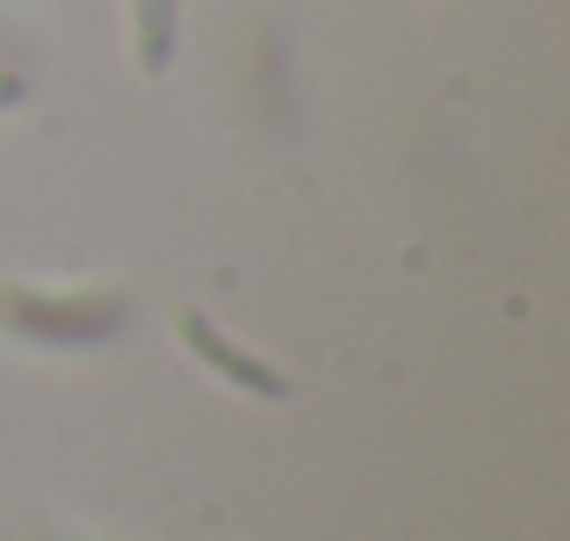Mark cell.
<instances>
[{
	"instance_id": "6da1fadb",
	"label": "cell",
	"mask_w": 570,
	"mask_h": 541,
	"mask_svg": "<svg viewBox=\"0 0 570 541\" xmlns=\"http://www.w3.org/2000/svg\"><path fill=\"white\" fill-rule=\"evenodd\" d=\"M0 325L29 347H101L130 325L124 296H37V289H0Z\"/></svg>"
},
{
	"instance_id": "3957f363",
	"label": "cell",
	"mask_w": 570,
	"mask_h": 541,
	"mask_svg": "<svg viewBox=\"0 0 570 541\" xmlns=\"http://www.w3.org/2000/svg\"><path fill=\"white\" fill-rule=\"evenodd\" d=\"M130 37H138L145 72H167L174 43H181V8H174V0H130Z\"/></svg>"
},
{
	"instance_id": "7a4b0ae2",
	"label": "cell",
	"mask_w": 570,
	"mask_h": 541,
	"mask_svg": "<svg viewBox=\"0 0 570 541\" xmlns=\"http://www.w3.org/2000/svg\"><path fill=\"white\" fill-rule=\"evenodd\" d=\"M181 347L203 361L209 375H224L232 390H246V397H289V383H282L267 361H253L246 347H238V340H224L217 325L203 318V311H181Z\"/></svg>"
},
{
	"instance_id": "277c9868",
	"label": "cell",
	"mask_w": 570,
	"mask_h": 541,
	"mask_svg": "<svg viewBox=\"0 0 570 541\" xmlns=\"http://www.w3.org/2000/svg\"><path fill=\"white\" fill-rule=\"evenodd\" d=\"M14 101H22V80H14V72H0V109H14Z\"/></svg>"
}]
</instances>
